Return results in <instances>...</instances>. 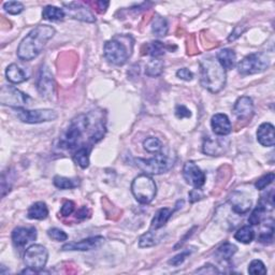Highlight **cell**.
<instances>
[{"label":"cell","instance_id":"obj_1","mask_svg":"<svg viewBox=\"0 0 275 275\" xmlns=\"http://www.w3.org/2000/svg\"><path fill=\"white\" fill-rule=\"evenodd\" d=\"M56 33L50 25H38L27 34L17 47V57L20 60L30 61L43 51L44 46Z\"/></svg>","mask_w":275,"mask_h":275},{"label":"cell","instance_id":"obj_2","mask_svg":"<svg viewBox=\"0 0 275 275\" xmlns=\"http://www.w3.org/2000/svg\"><path fill=\"white\" fill-rule=\"evenodd\" d=\"M226 70L222 67L217 59L206 58L200 62V83L213 94H217L225 87Z\"/></svg>","mask_w":275,"mask_h":275},{"label":"cell","instance_id":"obj_3","mask_svg":"<svg viewBox=\"0 0 275 275\" xmlns=\"http://www.w3.org/2000/svg\"><path fill=\"white\" fill-rule=\"evenodd\" d=\"M89 115L80 114L70 122L68 128L63 131L59 139V147L63 150H74L80 145V141L84 133H90Z\"/></svg>","mask_w":275,"mask_h":275},{"label":"cell","instance_id":"obj_4","mask_svg":"<svg viewBox=\"0 0 275 275\" xmlns=\"http://www.w3.org/2000/svg\"><path fill=\"white\" fill-rule=\"evenodd\" d=\"M131 193L141 204L151 203L157 194V186L151 175L143 173L138 175L131 184Z\"/></svg>","mask_w":275,"mask_h":275},{"label":"cell","instance_id":"obj_5","mask_svg":"<svg viewBox=\"0 0 275 275\" xmlns=\"http://www.w3.org/2000/svg\"><path fill=\"white\" fill-rule=\"evenodd\" d=\"M136 164L146 174H163L173 167L174 159L165 153L159 152L150 159L136 158Z\"/></svg>","mask_w":275,"mask_h":275},{"label":"cell","instance_id":"obj_6","mask_svg":"<svg viewBox=\"0 0 275 275\" xmlns=\"http://www.w3.org/2000/svg\"><path fill=\"white\" fill-rule=\"evenodd\" d=\"M270 66V59L264 53L250 54L238 63V71L242 75L262 73Z\"/></svg>","mask_w":275,"mask_h":275},{"label":"cell","instance_id":"obj_7","mask_svg":"<svg viewBox=\"0 0 275 275\" xmlns=\"http://www.w3.org/2000/svg\"><path fill=\"white\" fill-rule=\"evenodd\" d=\"M103 54L107 60L115 66H123L128 60L130 52L122 41L117 38L105 42L103 47Z\"/></svg>","mask_w":275,"mask_h":275},{"label":"cell","instance_id":"obj_8","mask_svg":"<svg viewBox=\"0 0 275 275\" xmlns=\"http://www.w3.org/2000/svg\"><path fill=\"white\" fill-rule=\"evenodd\" d=\"M16 116L20 122L26 124H41L53 122L57 119V112L51 109H40V110H27L24 108L15 109Z\"/></svg>","mask_w":275,"mask_h":275},{"label":"cell","instance_id":"obj_9","mask_svg":"<svg viewBox=\"0 0 275 275\" xmlns=\"http://www.w3.org/2000/svg\"><path fill=\"white\" fill-rule=\"evenodd\" d=\"M48 259V252L46 248L41 244H32L24 254V263L27 268L42 273Z\"/></svg>","mask_w":275,"mask_h":275},{"label":"cell","instance_id":"obj_10","mask_svg":"<svg viewBox=\"0 0 275 275\" xmlns=\"http://www.w3.org/2000/svg\"><path fill=\"white\" fill-rule=\"evenodd\" d=\"M30 97L14 86H3L0 91V103L18 109L29 104Z\"/></svg>","mask_w":275,"mask_h":275},{"label":"cell","instance_id":"obj_11","mask_svg":"<svg viewBox=\"0 0 275 275\" xmlns=\"http://www.w3.org/2000/svg\"><path fill=\"white\" fill-rule=\"evenodd\" d=\"M37 88L39 94L44 99H53V97L56 94L55 90V81L50 68L43 65L40 69L39 77L37 81Z\"/></svg>","mask_w":275,"mask_h":275},{"label":"cell","instance_id":"obj_12","mask_svg":"<svg viewBox=\"0 0 275 275\" xmlns=\"http://www.w3.org/2000/svg\"><path fill=\"white\" fill-rule=\"evenodd\" d=\"M183 176H184L187 184L195 188H201L206 184L207 176L201 169L196 165L195 161H187L183 167Z\"/></svg>","mask_w":275,"mask_h":275},{"label":"cell","instance_id":"obj_13","mask_svg":"<svg viewBox=\"0 0 275 275\" xmlns=\"http://www.w3.org/2000/svg\"><path fill=\"white\" fill-rule=\"evenodd\" d=\"M66 6V13L69 15V17L82 20V22L86 23H95L96 18L94 14L91 13L88 8L84 6L80 2H69V3H63Z\"/></svg>","mask_w":275,"mask_h":275},{"label":"cell","instance_id":"obj_14","mask_svg":"<svg viewBox=\"0 0 275 275\" xmlns=\"http://www.w3.org/2000/svg\"><path fill=\"white\" fill-rule=\"evenodd\" d=\"M229 147V141L220 138L208 137L203 140L202 151L210 156H221L227 152Z\"/></svg>","mask_w":275,"mask_h":275},{"label":"cell","instance_id":"obj_15","mask_svg":"<svg viewBox=\"0 0 275 275\" xmlns=\"http://www.w3.org/2000/svg\"><path fill=\"white\" fill-rule=\"evenodd\" d=\"M104 243V238L103 237H91L81 240V241L77 242H70L65 244L61 248L62 251H80V252H85V251H93Z\"/></svg>","mask_w":275,"mask_h":275},{"label":"cell","instance_id":"obj_16","mask_svg":"<svg viewBox=\"0 0 275 275\" xmlns=\"http://www.w3.org/2000/svg\"><path fill=\"white\" fill-rule=\"evenodd\" d=\"M234 113L239 121H249L254 114V102L249 96H242L234 105Z\"/></svg>","mask_w":275,"mask_h":275},{"label":"cell","instance_id":"obj_17","mask_svg":"<svg viewBox=\"0 0 275 275\" xmlns=\"http://www.w3.org/2000/svg\"><path fill=\"white\" fill-rule=\"evenodd\" d=\"M37 239V230L34 227H17L12 231V242L16 248H23Z\"/></svg>","mask_w":275,"mask_h":275},{"label":"cell","instance_id":"obj_18","mask_svg":"<svg viewBox=\"0 0 275 275\" xmlns=\"http://www.w3.org/2000/svg\"><path fill=\"white\" fill-rule=\"evenodd\" d=\"M211 127L212 130L217 136H228L232 131V125L229 117L223 114V113H217L211 118Z\"/></svg>","mask_w":275,"mask_h":275},{"label":"cell","instance_id":"obj_19","mask_svg":"<svg viewBox=\"0 0 275 275\" xmlns=\"http://www.w3.org/2000/svg\"><path fill=\"white\" fill-rule=\"evenodd\" d=\"M229 202L231 204L232 211L240 215L248 213L252 208V200L241 192L232 193L229 198Z\"/></svg>","mask_w":275,"mask_h":275},{"label":"cell","instance_id":"obj_20","mask_svg":"<svg viewBox=\"0 0 275 275\" xmlns=\"http://www.w3.org/2000/svg\"><path fill=\"white\" fill-rule=\"evenodd\" d=\"M258 142L265 147H272L275 144L274 126L271 123H264L258 127L257 130Z\"/></svg>","mask_w":275,"mask_h":275},{"label":"cell","instance_id":"obj_21","mask_svg":"<svg viewBox=\"0 0 275 275\" xmlns=\"http://www.w3.org/2000/svg\"><path fill=\"white\" fill-rule=\"evenodd\" d=\"M5 76L8 81L13 84H19L28 80V75L25 70L17 66L16 63H11V65L6 68Z\"/></svg>","mask_w":275,"mask_h":275},{"label":"cell","instance_id":"obj_22","mask_svg":"<svg viewBox=\"0 0 275 275\" xmlns=\"http://www.w3.org/2000/svg\"><path fill=\"white\" fill-rule=\"evenodd\" d=\"M216 59L225 70H230L236 65L237 55L231 48H223V50L217 53Z\"/></svg>","mask_w":275,"mask_h":275},{"label":"cell","instance_id":"obj_23","mask_svg":"<svg viewBox=\"0 0 275 275\" xmlns=\"http://www.w3.org/2000/svg\"><path fill=\"white\" fill-rule=\"evenodd\" d=\"M173 214V211L169 208H163L157 211V213L153 217L151 223V230H158L163 228L164 226L170 220Z\"/></svg>","mask_w":275,"mask_h":275},{"label":"cell","instance_id":"obj_24","mask_svg":"<svg viewBox=\"0 0 275 275\" xmlns=\"http://www.w3.org/2000/svg\"><path fill=\"white\" fill-rule=\"evenodd\" d=\"M47 215H48L47 206L42 201L33 203L27 211V217L29 218V220L43 221L47 217Z\"/></svg>","mask_w":275,"mask_h":275},{"label":"cell","instance_id":"obj_25","mask_svg":"<svg viewBox=\"0 0 275 275\" xmlns=\"http://www.w3.org/2000/svg\"><path fill=\"white\" fill-rule=\"evenodd\" d=\"M66 16L65 10H62L58 6L55 5H46L44 6L43 11H42V17L46 20H51V22H58L62 20Z\"/></svg>","mask_w":275,"mask_h":275},{"label":"cell","instance_id":"obj_26","mask_svg":"<svg viewBox=\"0 0 275 275\" xmlns=\"http://www.w3.org/2000/svg\"><path fill=\"white\" fill-rule=\"evenodd\" d=\"M165 68L164 61L159 58H152L145 66V74L150 77H157L163 74Z\"/></svg>","mask_w":275,"mask_h":275},{"label":"cell","instance_id":"obj_27","mask_svg":"<svg viewBox=\"0 0 275 275\" xmlns=\"http://www.w3.org/2000/svg\"><path fill=\"white\" fill-rule=\"evenodd\" d=\"M169 30L168 20L163 16H155L152 22V32L157 37H165L167 36Z\"/></svg>","mask_w":275,"mask_h":275},{"label":"cell","instance_id":"obj_28","mask_svg":"<svg viewBox=\"0 0 275 275\" xmlns=\"http://www.w3.org/2000/svg\"><path fill=\"white\" fill-rule=\"evenodd\" d=\"M89 153L90 149L86 146H81L73 155V161L82 169H86L89 166Z\"/></svg>","mask_w":275,"mask_h":275},{"label":"cell","instance_id":"obj_29","mask_svg":"<svg viewBox=\"0 0 275 275\" xmlns=\"http://www.w3.org/2000/svg\"><path fill=\"white\" fill-rule=\"evenodd\" d=\"M238 248L236 245L231 244L229 242H225L223 245H221L220 248L216 251V257L220 260H225V262H228L232 258V256L237 253Z\"/></svg>","mask_w":275,"mask_h":275},{"label":"cell","instance_id":"obj_30","mask_svg":"<svg viewBox=\"0 0 275 275\" xmlns=\"http://www.w3.org/2000/svg\"><path fill=\"white\" fill-rule=\"evenodd\" d=\"M235 239L243 244H250L255 239V231L249 225L243 226V227H241L236 232Z\"/></svg>","mask_w":275,"mask_h":275},{"label":"cell","instance_id":"obj_31","mask_svg":"<svg viewBox=\"0 0 275 275\" xmlns=\"http://www.w3.org/2000/svg\"><path fill=\"white\" fill-rule=\"evenodd\" d=\"M167 46L160 41H152L145 45L144 54L152 56V58H159L165 54Z\"/></svg>","mask_w":275,"mask_h":275},{"label":"cell","instance_id":"obj_32","mask_svg":"<svg viewBox=\"0 0 275 275\" xmlns=\"http://www.w3.org/2000/svg\"><path fill=\"white\" fill-rule=\"evenodd\" d=\"M274 235V222L273 220H267L265 224V229L259 235L258 241L263 244H271Z\"/></svg>","mask_w":275,"mask_h":275},{"label":"cell","instance_id":"obj_33","mask_svg":"<svg viewBox=\"0 0 275 275\" xmlns=\"http://www.w3.org/2000/svg\"><path fill=\"white\" fill-rule=\"evenodd\" d=\"M143 147L146 152L151 154H157L163 150V143L158 138L149 137L143 141Z\"/></svg>","mask_w":275,"mask_h":275},{"label":"cell","instance_id":"obj_34","mask_svg":"<svg viewBox=\"0 0 275 275\" xmlns=\"http://www.w3.org/2000/svg\"><path fill=\"white\" fill-rule=\"evenodd\" d=\"M157 243H158V239L156 238V236H155L153 230H150L143 236H141L139 240V246L141 249L152 248V246H155Z\"/></svg>","mask_w":275,"mask_h":275},{"label":"cell","instance_id":"obj_35","mask_svg":"<svg viewBox=\"0 0 275 275\" xmlns=\"http://www.w3.org/2000/svg\"><path fill=\"white\" fill-rule=\"evenodd\" d=\"M54 185L59 189H73L77 186V183L71 179L65 178V176L56 175L53 180Z\"/></svg>","mask_w":275,"mask_h":275},{"label":"cell","instance_id":"obj_36","mask_svg":"<svg viewBox=\"0 0 275 275\" xmlns=\"http://www.w3.org/2000/svg\"><path fill=\"white\" fill-rule=\"evenodd\" d=\"M3 9L6 13L11 14V15H17V14L24 11L25 6L19 1H6L3 4Z\"/></svg>","mask_w":275,"mask_h":275},{"label":"cell","instance_id":"obj_37","mask_svg":"<svg viewBox=\"0 0 275 275\" xmlns=\"http://www.w3.org/2000/svg\"><path fill=\"white\" fill-rule=\"evenodd\" d=\"M249 273L253 275H265L267 274V269L265 264L259 259H255L249 266Z\"/></svg>","mask_w":275,"mask_h":275},{"label":"cell","instance_id":"obj_38","mask_svg":"<svg viewBox=\"0 0 275 275\" xmlns=\"http://www.w3.org/2000/svg\"><path fill=\"white\" fill-rule=\"evenodd\" d=\"M275 180V174L273 172H270V173H267L265 174L264 176H262V178L258 179L255 183V187L259 190H263L265 189L267 186H269L270 184H272L273 181Z\"/></svg>","mask_w":275,"mask_h":275},{"label":"cell","instance_id":"obj_39","mask_svg":"<svg viewBox=\"0 0 275 275\" xmlns=\"http://www.w3.org/2000/svg\"><path fill=\"white\" fill-rule=\"evenodd\" d=\"M47 236L50 237L52 240L56 242H63L67 241L68 236L65 231H62L61 229L58 228H52L47 230Z\"/></svg>","mask_w":275,"mask_h":275},{"label":"cell","instance_id":"obj_40","mask_svg":"<svg viewBox=\"0 0 275 275\" xmlns=\"http://www.w3.org/2000/svg\"><path fill=\"white\" fill-rule=\"evenodd\" d=\"M194 252V250H185V251H183L182 253H180L179 254V255H176V256H174L172 259H170V260H169V262H168V264L169 265H171V266H174V267H178V266H180V265H182L183 263H184L185 262V259L188 257V256H190V255H192V253Z\"/></svg>","mask_w":275,"mask_h":275},{"label":"cell","instance_id":"obj_41","mask_svg":"<svg viewBox=\"0 0 275 275\" xmlns=\"http://www.w3.org/2000/svg\"><path fill=\"white\" fill-rule=\"evenodd\" d=\"M74 210H75L74 202L71 200H67L62 204V207L60 209V214L63 217H68L74 212Z\"/></svg>","mask_w":275,"mask_h":275},{"label":"cell","instance_id":"obj_42","mask_svg":"<svg viewBox=\"0 0 275 275\" xmlns=\"http://www.w3.org/2000/svg\"><path fill=\"white\" fill-rule=\"evenodd\" d=\"M174 113H175L176 117L180 118V119L192 117V112H190V110L187 109L185 107V105H183V104H178V105H176Z\"/></svg>","mask_w":275,"mask_h":275},{"label":"cell","instance_id":"obj_43","mask_svg":"<svg viewBox=\"0 0 275 275\" xmlns=\"http://www.w3.org/2000/svg\"><path fill=\"white\" fill-rule=\"evenodd\" d=\"M176 76H178L181 80L192 81L194 79V73L187 68H182L176 71Z\"/></svg>","mask_w":275,"mask_h":275},{"label":"cell","instance_id":"obj_44","mask_svg":"<svg viewBox=\"0 0 275 275\" xmlns=\"http://www.w3.org/2000/svg\"><path fill=\"white\" fill-rule=\"evenodd\" d=\"M196 273H199V274H220L221 272L213 265L208 264V265H204L203 267H201L200 269L196 270Z\"/></svg>","mask_w":275,"mask_h":275},{"label":"cell","instance_id":"obj_45","mask_svg":"<svg viewBox=\"0 0 275 275\" xmlns=\"http://www.w3.org/2000/svg\"><path fill=\"white\" fill-rule=\"evenodd\" d=\"M188 196H189V201L192 202V203H195V202L199 201V200H201V199L203 198V194L201 193L200 188H195V189H193L192 192L189 193Z\"/></svg>","mask_w":275,"mask_h":275},{"label":"cell","instance_id":"obj_46","mask_svg":"<svg viewBox=\"0 0 275 275\" xmlns=\"http://www.w3.org/2000/svg\"><path fill=\"white\" fill-rule=\"evenodd\" d=\"M244 28H243V29H241V26H237L236 28H235V30L234 31H232V33H231V36L228 38V41H235L236 39H238L240 36H241V34L244 32Z\"/></svg>","mask_w":275,"mask_h":275},{"label":"cell","instance_id":"obj_47","mask_svg":"<svg viewBox=\"0 0 275 275\" xmlns=\"http://www.w3.org/2000/svg\"><path fill=\"white\" fill-rule=\"evenodd\" d=\"M88 214H89V211H88V209H87L86 207L81 208V209L75 213L76 218H77V220H80V221L85 220V218L88 216Z\"/></svg>","mask_w":275,"mask_h":275},{"label":"cell","instance_id":"obj_48","mask_svg":"<svg viewBox=\"0 0 275 275\" xmlns=\"http://www.w3.org/2000/svg\"><path fill=\"white\" fill-rule=\"evenodd\" d=\"M98 5H100V12H105V11H107V8H108V6H109V4H110V2H108V1H105V2H103V1H99V2H98L97 3Z\"/></svg>","mask_w":275,"mask_h":275}]
</instances>
